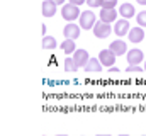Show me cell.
Here are the masks:
<instances>
[{
    "instance_id": "1",
    "label": "cell",
    "mask_w": 146,
    "mask_h": 136,
    "mask_svg": "<svg viewBox=\"0 0 146 136\" xmlns=\"http://www.w3.org/2000/svg\"><path fill=\"white\" fill-rule=\"evenodd\" d=\"M80 10H78V5H73V3H65L61 7V17L68 22H75V19H80Z\"/></svg>"
},
{
    "instance_id": "2",
    "label": "cell",
    "mask_w": 146,
    "mask_h": 136,
    "mask_svg": "<svg viewBox=\"0 0 146 136\" xmlns=\"http://www.w3.org/2000/svg\"><path fill=\"white\" fill-rule=\"evenodd\" d=\"M80 27L82 29H94V26H95V22H97V19H95V14L92 12V10H85V12H82L80 14Z\"/></svg>"
},
{
    "instance_id": "3",
    "label": "cell",
    "mask_w": 146,
    "mask_h": 136,
    "mask_svg": "<svg viewBox=\"0 0 146 136\" xmlns=\"http://www.w3.org/2000/svg\"><path fill=\"white\" fill-rule=\"evenodd\" d=\"M92 31H94V34H95V37H99V39H106V37H109L110 36L112 27H110V24L104 22V21H97Z\"/></svg>"
},
{
    "instance_id": "4",
    "label": "cell",
    "mask_w": 146,
    "mask_h": 136,
    "mask_svg": "<svg viewBox=\"0 0 146 136\" xmlns=\"http://www.w3.org/2000/svg\"><path fill=\"white\" fill-rule=\"evenodd\" d=\"M131 31V26H129V19H119V21H115L114 22V33L115 36H126V34H129Z\"/></svg>"
},
{
    "instance_id": "5",
    "label": "cell",
    "mask_w": 146,
    "mask_h": 136,
    "mask_svg": "<svg viewBox=\"0 0 146 136\" xmlns=\"http://www.w3.org/2000/svg\"><path fill=\"white\" fill-rule=\"evenodd\" d=\"M80 26H76L75 22H68L65 27H63V34H65V37L66 39H73V41H76L78 37H80Z\"/></svg>"
},
{
    "instance_id": "6",
    "label": "cell",
    "mask_w": 146,
    "mask_h": 136,
    "mask_svg": "<svg viewBox=\"0 0 146 136\" xmlns=\"http://www.w3.org/2000/svg\"><path fill=\"white\" fill-rule=\"evenodd\" d=\"M126 58H127V65H139L141 61H143V51L141 49H138V48H133V49H129L127 51V55H126Z\"/></svg>"
},
{
    "instance_id": "7",
    "label": "cell",
    "mask_w": 146,
    "mask_h": 136,
    "mask_svg": "<svg viewBox=\"0 0 146 136\" xmlns=\"http://www.w3.org/2000/svg\"><path fill=\"white\" fill-rule=\"evenodd\" d=\"M73 60H75V63H76V67L78 68H85V65L88 63V53H87V49H76L75 53H73Z\"/></svg>"
},
{
    "instance_id": "8",
    "label": "cell",
    "mask_w": 146,
    "mask_h": 136,
    "mask_svg": "<svg viewBox=\"0 0 146 136\" xmlns=\"http://www.w3.org/2000/svg\"><path fill=\"white\" fill-rule=\"evenodd\" d=\"M99 60L104 67H114V61H115V55L110 51V49H102L99 53Z\"/></svg>"
},
{
    "instance_id": "9",
    "label": "cell",
    "mask_w": 146,
    "mask_h": 136,
    "mask_svg": "<svg viewBox=\"0 0 146 136\" xmlns=\"http://www.w3.org/2000/svg\"><path fill=\"white\" fill-rule=\"evenodd\" d=\"M109 49L115 55V56H121V55H126V53H127V44H126L124 41L117 39V41H112V43H110Z\"/></svg>"
},
{
    "instance_id": "10",
    "label": "cell",
    "mask_w": 146,
    "mask_h": 136,
    "mask_svg": "<svg viewBox=\"0 0 146 136\" xmlns=\"http://www.w3.org/2000/svg\"><path fill=\"white\" fill-rule=\"evenodd\" d=\"M117 15H119V12L115 10V9H100V21H104V22H115L117 21Z\"/></svg>"
},
{
    "instance_id": "11",
    "label": "cell",
    "mask_w": 146,
    "mask_h": 136,
    "mask_svg": "<svg viewBox=\"0 0 146 136\" xmlns=\"http://www.w3.org/2000/svg\"><path fill=\"white\" fill-rule=\"evenodd\" d=\"M56 7H58V5H56L53 0H44L42 5H41L42 15H44V17H53V15L56 14Z\"/></svg>"
},
{
    "instance_id": "12",
    "label": "cell",
    "mask_w": 146,
    "mask_h": 136,
    "mask_svg": "<svg viewBox=\"0 0 146 136\" xmlns=\"http://www.w3.org/2000/svg\"><path fill=\"white\" fill-rule=\"evenodd\" d=\"M127 37H129L131 43H141V41L145 39V31H143V27H139V26H138V27H131Z\"/></svg>"
},
{
    "instance_id": "13",
    "label": "cell",
    "mask_w": 146,
    "mask_h": 136,
    "mask_svg": "<svg viewBox=\"0 0 146 136\" xmlns=\"http://www.w3.org/2000/svg\"><path fill=\"white\" fill-rule=\"evenodd\" d=\"M119 15H122V19H131L136 15V10H134V5L133 3H122L119 7Z\"/></svg>"
},
{
    "instance_id": "14",
    "label": "cell",
    "mask_w": 146,
    "mask_h": 136,
    "mask_svg": "<svg viewBox=\"0 0 146 136\" xmlns=\"http://www.w3.org/2000/svg\"><path fill=\"white\" fill-rule=\"evenodd\" d=\"M102 67H104V65L100 63V60H99V58H90V60H88V63L85 65V70H87V71H100Z\"/></svg>"
},
{
    "instance_id": "15",
    "label": "cell",
    "mask_w": 146,
    "mask_h": 136,
    "mask_svg": "<svg viewBox=\"0 0 146 136\" xmlns=\"http://www.w3.org/2000/svg\"><path fill=\"white\" fill-rule=\"evenodd\" d=\"M60 48L65 51V55H73V53L76 51V46H75V41H73V39H66V41H63V43L60 44Z\"/></svg>"
},
{
    "instance_id": "16",
    "label": "cell",
    "mask_w": 146,
    "mask_h": 136,
    "mask_svg": "<svg viewBox=\"0 0 146 136\" xmlns=\"http://www.w3.org/2000/svg\"><path fill=\"white\" fill-rule=\"evenodd\" d=\"M56 46H58V43L53 36H42V48L44 49H54Z\"/></svg>"
},
{
    "instance_id": "17",
    "label": "cell",
    "mask_w": 146,
    "mask_h": 136,
    "mask_svg": "<svg viewBox=\"0 0 146 136\" xmlns=\"http://www.w3.org/2000/svg\"><path fill=\"white\" fill-rule=\"evenodd\" d=\"M76 68H78V67H76L75 60H73L72 56H68V58L65 60V70H66V71H75Z\"/></svg>"
},
{
    "instance_id": "18",
    "label": "cell",
    "mask_w": 146,
    "mask_h": 136,
    "mask_svg": "<svg viewBox=\"0 0 146 136\" xmlns=\"http://www.w3.org/2000/svg\"><path fill=\"white\" fill-rule=\"evenodd\" d=\"M136 21L139 27H146V10H141L139 14H136Z\"/></svg>"
},
{
    "instance_id": "19",
    "label": "cell",
    "mask_w": 146,
    "mask_h": 136,
    "mask_svg": "<svg viewBox=\"0 0 146 136\" xmlns=\"http://www.w3.org/2000/svg\"><path fill=\"white\" fill-rule=\"evenodd\" d=\"M115 5H117V0H104L100 9H115Z\"/></svg>"
},
{
    "instance_id": "20",
    "label": "cell",
    "mask_w": 146,
    "mask_h": 136,
    "mask_svg": "<svg viewBox=\"0 0 146 136\" xmlns=\"http://www.w3.org/2000/svg\"><path fill=\"white\" fill-rule=\"evenodd\" d=\"M102 2L104 0H87V5L92 7V9H95V7H102Z\"/></svg>"
},
{
    "instance_id": "21",
    "label": "cell",
    "mask_w": 146,
    "mask_h": 136,
    "mask_svg": "<svg viewBox=\"0 0 146 136\" xmlns=\"http://www.w3.org/2000/svg\"><path fill=\"white\" fill-rule=\"evenodd\" d=\"M141 70H143V68L139 67V65H129V67H127V71H129V73H133V71H141Z\"/></svg>"
},
{
    "instance_id": "22",
    "label": "cell",
    "mask_w": 146,
    "mask_h": 136,
    "mask_svg": "<svg viewBox=\"0 0 146 136\" xmlns=\"http://www.w3.org/2000/svg\"><path fill=\"white\" fill-rule=\"evenodd\" d=\"M85 2H87V0H70V3H73V5H78V7H80L82 3H85Z\"/></svg>"
},
{
    "instance_id": "23",
    "label": "cell",
    "mask_w": 146,
    "mask_h": 136,
    "mask_svg": "<svg viewBox=\"0 0 146 136\" xmlns=\"http://www.w3.org/2000/svg\"><path fill=\"white\" fill-rule=\"evenodd\" d=\"M53 2H54L56 5H65V2H66V0H53Z\"/></svg>"
},
{
    "instance_id": "24",
    "label": "cell",
    "mask_w": 146,
    "mask_h": 136,
    "mask_svg": "<svg viewBox=\"0 0 146 136\" xmlns=\"http://www.w3.org/2000/svg\"><path fill=\"white\" fill-rule=\"evenodd\" d=\"M109 71H110V73H117V71H119V70H117V68L114 67V68H109Z\"/></svg>"
},
{
    "instance_id": "25",
    "label": "cell",
    "mask_w": 146,
    "mask_h": 136,
    "mask_svg": "<svg viewBox=\"0 0 146 136\" xmlns=\"http://www.w3.org/2000/svg\"><path fill=\"white\" fill-rule=\"evenodd\" d=\"M41 27H42V36H46V24H42Z\"/></svg>"
},
{
    "instance_id": "26",
    "label": "cell",
    "mask_w": 146,
    "mask_h": 136,
    "mask_svg": "<svg viewBox=\"0 0 146 136\" xmlns=\"http://www.w3.org/2000/svg\"><path fill=\"white\" fill-rule=\"evenodd\" d=\"M138 3H141V5H146V0H136Z\"/></svg>"
},
{
    "instance_id": "27",
    "label": "cell",
    "mask_w": 146,
    "mask_h": 136,
    "mask_svg": "<svg viewBox=\"0 0 146 136\" xmlns=\"http://www.w3.org/2000/svg\"><path fill=\"white\" fill-rule=\"evenodd\" d=\"M97 136H110V135H97Z\"/></svg>"
},
{
    "instance_id": "28",
    "label": "cell",
    "mask_w": 146,
    "mask_h": 136,
    "mask_svg": "<svg viewBox=\"0 0 146 136\" xmlns=\"http://www.w3.org/2000/svg\"><path fill=\"white\" fill-rule=\"evenodd\" d=\"M56 136H68V135H56Z\"/></svg>"
},
{
    "instance_id": "29",
    "label": "cell",
    "mask_w": 146,
    "mask_h": 136,
    "mask_svg": "<svg viewBox=\"0 0 146 136\" xmlns=\"http://www.w3.org/2000/svg\"><path fill=\"white\" fill-rule=\"evenodd\" d=\"M145 70H146V61H145Z\"/></svg>"
}]
</instances>
